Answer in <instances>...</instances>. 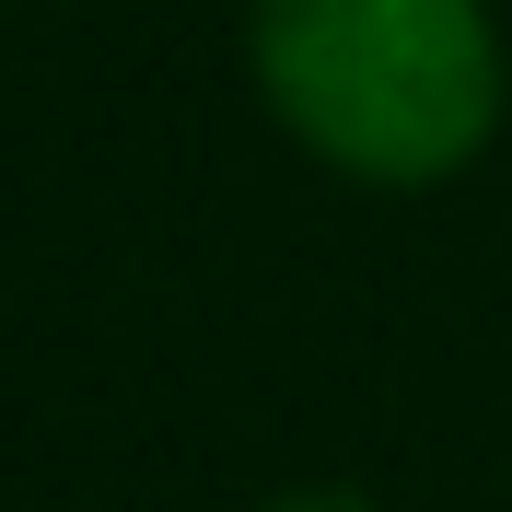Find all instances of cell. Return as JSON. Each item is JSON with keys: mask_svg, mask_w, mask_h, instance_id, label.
<instances>
[{"mask_svg": "<svg viewBox=\"0 0 512 512\" xmlns=\"http://www.w3.org/2000/svg\"><path fill=\"white\" fill-rule=\"evenodd\" d=\"M245 70L350 187H454L512 105L489 0H245Z\"/></svg>", "mask_w": 512, "mask_h": 512, "instance_id": "1", "label": "cell"}, {"mask_svg": "<svg viewBox=\"0 0 512 512\" xmlns=\"http://www.w3.org/2000/svg\"><path fill=\"white\" fill-rule=\"evenodd\" d=\"M256 512H384L373 489H280V501H256Z\"/></svg>", "mask_w": 512, "mask_h": 512, "instance_id": "2", "label": "cell"}]
</instances>
